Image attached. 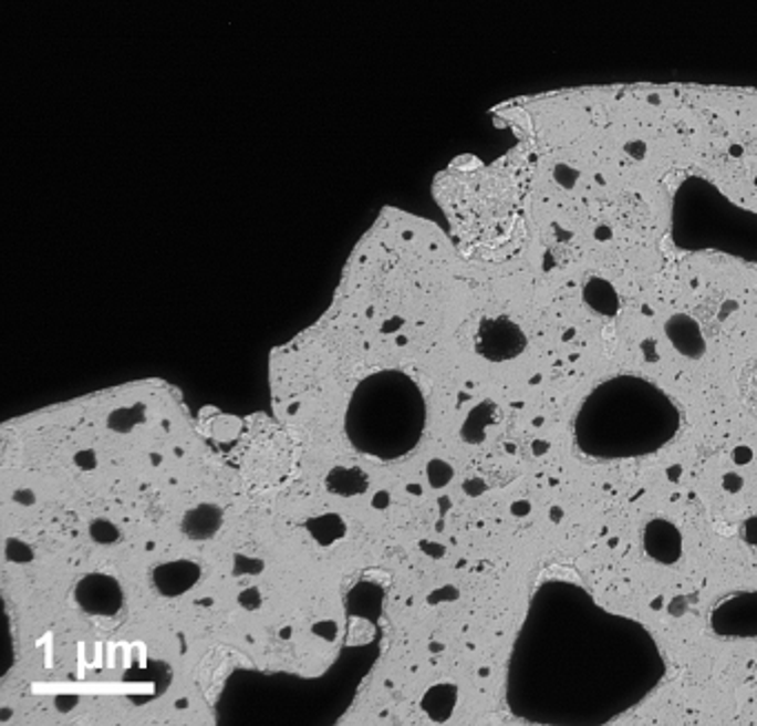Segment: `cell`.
<instances>
[{
    "label": "cell",
    "mask_w": 757,
    "mask_h": 726,
    "mask_svg": "<svg viewBox=\"0 0 757 726\" xmlns=\"http://www.w3.org/2000/svg\"><path fill=\"white\" fill-rule=\"evenodd\" d=\"M666 662L653 633L580 584L545 582L516 640L507 699L525 722L600 726L644 702Z\"/></svg>",
    "instance_id": "cell-1"
},
{
    "label": "cell",
    "mask_w": 757,
    "mask_h": 726,
    "mask_svg": "<svg viewBox=\"0 0 757 726\" xmlns=\"http://www.w3.org/2000/svg\"><path fill=\"white\" fill-rule=\"evenodd\" d=\"M680 425L675 403L660 387L637 376H615L582 401L573 443L593 460L644 458L664 449Z\"/></svg>",
    "instance_id": "cell-2"
},
{
    "label": "cell",
    "mask_w": 757,
    "mask_h": 726,
    "mask_svg": "<svg viewBox=\"0 0 757 726\" xmlns=\"http://www.w3.org/2000/svg\"><path fill=\"white\" fill-rule=\"evenodd\" d=\"M425 416L423 392L407 374L377 372L366 376L351 396L346 436L369 456L401 458L418 445Z\"/></svg>",
    "instance_id": "cell-3"
},
{
    "label": "cell",
    "mask_w": 757,
    "mask_h": 726,
    "mask_svg": "<svg viewBox=\"0 0 757 726\" xmlns=\"http://www.w3.org/2000/svg\"><path fill=\"white\" fill-rule=\"evenodd\" d=\"M671 236L684 251H719L757 262V214L739 209L699 180L682 185L673 205Z\"/></svg>",
    "instance_id": "cell-4"
},
{
    "label": "cell",
    "mask_w": 757,
    "mask_h": 726,
    "mask_svg": "<svg viewBox=\"0 0 757 726\" xmlns=\"http://www.w3.org/2000/svg\"><path fill=\"white\" fill-rule=\"evenodd\" d=\"M711 629L719 637H757V591H742L724 598L711 611Z\"/></svg>",
    "instance_id": "cell-5"
},
{
    "label": "cell",
    "mask_w": 757,
    "mask_h": 726,
    "mask_svg": "<svg viewBox=\"0 0 757 726\" xmlns=\"http://www.w3.org/2000/svg\"><path fill=\"white\" fill-rule=\"evenodd\" d=\"M527 346L525 331L509 318H485L476 333V349L491 362H505L520 355Z\"/></svg>",
    "instance_id": "cell-6"
},
{
    "label": "cell",
    "mask_w": 757,
    "mask_h": 726,
    "mask_svg": "<svg viewBox=\"0 0 757 726\" xmlns=\"http://www.w3.org/2000/svg\"><path fill=\"white\" fill-rule=\"evenodd\" d=\"M79 604L94 615H114L121 611L123 604V591L118 582L110 575L94 573L85 578L76 589Z\"/></svg>",
    "instance_id": "cell-7"
},
{
    "label": "cell",
    "mask_w": 757,
    "mask_h": 726,
    "mask_svg": "<svg viewBox=\"0 0 757 726\" xmlns=\"http://www.w3.org/2000/svg\"><path fill=\"white\" fill-rule=\"evenodd\" d=\"M644 551L660 564H675L682 558V533L680 529L662 518L651 520L644 527Z\"/></svg>",
    "instance_id": "cell-8"
},
{
    "label": "cell",
    "mask_w": 757,
    "mask_h": 726,
    "mask_svg": "<svg viewBox=\"0 0 757 726\" xmlns=\"http://www.w3.org/2000/svg\"><path fill=\"white\" fill-rule=\"evenodd\" d=\"M200 578V567L189 560L167 562L154 571V584L163 595H180Z\"/></svg>",
    "instance_id": "cell-9"
},
{
    "label": "cell",
    "mask_w": 757,
    "mask_h": 726,
    "mask_svg": "<svg viewBox=\"0 0 757 726\" xmlns=\"http://www.w3.org/2000/svg\"><path fill=\"white\" fill-rule=\"evenodd\" d=\"M222 525V511L216 505H200L185 516L183 531L194 540L211 538Z\"/></svg>",
    "instance_id": "cell-10"
},
{
    "label": "cell",
    "mask_w": 757,
    "mask_h": 726,
    "mask_svg": "<svg viewBox=\"0 0 757 726\" xmlns=\"http://www.w3.org/2000/svg\"><path fill=\"white\" fill-rule=\"evenodd\" d=\"M456 693H458V691H456V686H452V684L432 686V688L427 691L425 699H423V708L427 711L429 717L443 722V719H447V717L452 715V711H454V706H456V699H458Z\"/></svg>",
    "instance_id": "cell-11"
},
{
    "label": "cell",
    "mask_w": 757,
    "mask_h": 726,
    "mask_svg": "<svg viewBox=\"0 0 757 726\" xmlns=\"http://www.w3.org/2000/svg\"><path fill=\"white\" fill-rule=\"evenodd\" d=\"M366 476L360 471V469H333L329 476H326V487L329 491L333 494H340V496H355V494H362L366 489Z\"/></svg>",
    "instance_id": "cell-12"
},
{
    "label": "cell",
    "mask_w": 757,
    "mask_h": 726,
    "mask_svg": "<svg viewBox=\"0 0 757 726\" xmlns=\"http://www.w3.org/2000/svg\"><path fill=\"white\" fill-rule=\"evenodd\" d=\"M309 531L313 533L315 540H320L322 544H331L335 538H340L344 533V522L338 516H322L309 522Z\"/></svg>",
    "instance_id": "cell-13"
},
{
    "label": "cell",
    "mask_w": 757,
    "mask_h": 726,
    "mask_svg": "<svg viewBox=\"0 0 757 726\" xmlns=\"http://www.w3.org/2000/svg\"><path fill=\"white\" fill-rule=\"evenodd\" d=\"M429 476H432L434 485H436V487H440V485L449 483V478H452V469H449L445 463L436 460V463L429 467Z\"/></svg>",
    "instance_id": "cell-14"
}]
</instances>
